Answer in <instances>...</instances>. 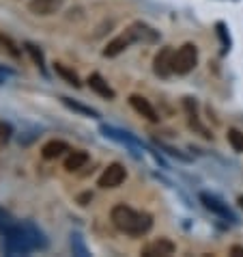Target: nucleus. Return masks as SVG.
<instances>
[{"label":"nucleus","mask_w":243,"mask_h":257,"mask_svg":"<svg viewBox=\"0 0 243 257\" xmlns=\"http://www.w3.org/2000/svg\"><path fill=\"white\" fill-rule=\"evenodd\" d=\"M183 108H185V115H188V123H190V127L192 130H196L198 134H202L204 139H211L213 134L206 130V127L200 123V117H198V110H196V102L192 97H185L183 99Z\"/></svg>","instance_id":"1a4fd4ad"},{"label":"nucleus","mask_w":243,"mask_h":257,"mask_svg":"<svg viewBox=\"0 0 243 257\" xmlns=\"http://www.w3.org/2000/svg\"><path fill=\"white\" fill-rule=\"evenodd\" d=\"M86 84H88V89L92 91V93H97L99 97H104V99H114V97H116L114 89L110 87L108 82H106V78L102 74H90Z\"/></svg>","instance_id":"9b49d317"},{"label":"nucleus","mask_w":243,"mask_h":257,"mask_svg":"<svg viewBox=\"0 0 243 257\" xmlns=\"http://www.w3.org/2000/svg\"><path fill=\"white\" fill-rule=\"evenodd\" d=\"M196 65H198V48H196V44H183L174 52V59H172L174 74L188 76L190 71H194Z\"/></svg>","instance_id":"f03ea898"},{"label":"nucleus","mask_w":243,"mask_h":257,"mask_svg":"<svg viewBox=\"0 0 243 257\" xmlns=\"http://www.w3.org/2000/svg\"><path fill=\"white\" fill-rule=\"evenodd\" d=\"M132 44H136L134 41V35L130 31H125V33H120L116 35L112 41H108V46L104 48V56H108V59H114V56H118L120 52H125L127 48H130Z\"/></svg>","instance_id":"6e6552de"},{"label":"nucleus","mask_w":243,"mask_h":257,"mask_svg":"<svg viewBox=\"0 0 243 257\" xmlns=\"http://www.w3.org/2000/svg\"><path fill=\"white\" fill-rule=\"evenodd\" d=\"M0 44L4 46V50L9 52L13 59H20V50H18V46H16V41H13L11 37H6V35H0Z\"/></svg>","instance_id":"412c9836"},{"label":"nucleus","mask_w":243,"mask_h":257,"mask_svg":"<svg viewBox=\"0 0 243 257\" xmlns=\"http://www.w3.org/2000/svg\"><path fill=\"white\" fill-rule=\"evenodd\" d=\"M200 201H202V205L206 210H211L213 214H218V216H222V218H230V220H234L232 218V214H230V210L226 208L224 203L220 201L218 197H213V195H209V192H200Z\"/></svg>","instance_id":"f8f14e48"},{"label":"nucleus","mask_w":243,"mask_h":257,"mask_svg":"<svg viewBox=\"0 0 243 257\" xmlns=\"http://www.w3.org/2000/svg\"><path fill=\"white\" fill-rule=\"evenodd\" d=\"M230 253H232V255H239V257H243V246H237V244H234V246L230 248Z\"/></svg>","instance_id":"b1692460"},{"label":"nucleus","mask_w":243,"mask_h":257,"mask_svg":"<svg viewBox=\"0 0 243 257\" xmlns=\"http://www.w3.org/2000/svg\"><path fill=\"white\" fill-rule=\"evenodd\" d=\"M226 137H228V143H230V147L234 149V152L243 154V132H239V130H234V127H230Z\"/></svg>","instance_id":"aec40b11"},{"label":"nucleus","mask_w":243,"mask_h":257,"mask_svg":"<svg viewBox=\"0 0 243 257\" xmlns=\"http://www.w3.org/2000/svg\"><path fill=\"white\" fill-rule=\"evenodd\" d=\"M13 137V127L6 121H0V145H6Z\"/></svg>","instance_id":"4be33fe9"},{"label":"nucleus","mask_w":243,"mask_h":257,"mask_svg":"<svg viewBox=\"0 0 243 257\" xmlns=\"http://www.w3.org/2000/svg\"><path fill=\"white\" fill-rule=\"evenodd\" d=\"M130 106L138 112L140 117H144L146 121H151V123H160V115H157V110L153 108V104L148 102V99L144 95H138V93H134L130 95Z\"/></svg>","instance_id":"423d86ee"},{"label":"nucleus","mask_w":243,"mask_h":257,"mask_svg":"<svg viewBox=\"0 0 243 257\" xmlns=\"http://www.w3.org/2000/svg\"><path fill=\"white\" fill-rule=\"evenodd\" d=\"M71 248H74V255H80V257H88L90 255L86 244L82 242L80 233H71Z\"/></svg>","instance_id":"6ab92c4d"},{"label":"nucleus","mask_w":243,"mask_h":257,"mask_svg":"<svg viewBox=\"0 0 243 257\" xmlns=\"http://www.w3.org/2000/svg\"><path fill=\"white\" fill-rule=\"evenodd\" d=\"M24 50L28 54H30V59H32V63L37 65L41 71L46 74V59H44V52L39 50V46H34V44H30V41H26L24 44Z\"/></svg>","instance_id":"a211bd4d"},{"label":"nucleus","mask_w":243,"mask_h":257,"mask_svg":"<svg viewBox=\"0 0 243 257\" xmlns=\"http://www.w3.org/2000/svg\"><path fill=\"white\" fill-rule=\"evenodd\" d=\"M9 76H13V71H11L9 67H2V65H0V84H2Z\"/></svg>","instance_id":"5701e85b"},{"label":"nucleus","mask_w":243,"mask_h":257,"mask_svg":"<svg viewBox=\"0 0 243 257\" xmlns=\"http://www.w3.org/2000/svg\"><path fill=\"white\" fill-rule=\"evenodd\" d=\"M127 31L134 35V41H140V44H155V41H160V33L144 22H134Z\"/></svg>","instance_id":"9d476101"},{"label":"nucleus","mask_w":243,"mask_h":257,"mask_svg":"<svg viewBox=\"0 0 243 257\" xmlns=\"http://www.w3.org/2000/svg\"><path fill=\"white\" fill-rule=\"evenodd\" d=\"M172 59H174V50L170 48V46L162 48L160 52L155 54V59H153V71H155V76H160V78H168L170 74H174Z\"/></svg>","instance_id":"20e7f679"},{"label":"nucleus","mask_w":243,"mask_h":257,"mask_svg":"<svg viewBox=\"0 0 243 257\" xmlns=\"http://www.w3.org/2000/svg\"><path fill=\"white\" fill-rule=\"evenodd\" d=\"M102 132L106 134V137L116 139V141H120V143H130V145H138V141H136L134 137H130V134L123 132V130H116V127H112V125H102Z\"/></svg>","instance_id":"f3484780"},{"label":"nucleus","mask_w":243,"mask_h":257,"mask_svg":"<svg viewBox=\"0 0 243 257\" xmlns=\"http://www.w3.org/2000/svg\"><path fill=\"white\" fill-rule=\"evenodd\" d=\"M65 5V0H30L28 3V11L32 16H39V18H48V16H54L58 13Z\"/></svg>","instance_id":"0eeeda50"},{"label":"nucleus","mask_w":243,"mask_h":257,"mask_svg":"<svg viewBox=\"0 0 243 257\" xmlns=\"http://www.w3.org/2000/svg\"><path fill=\"white\" fill-rule=\"evenodd\" d=\"M176 251V244L168 238H155L142 248V257H170Z\"/></svg>","instance_id":"39448f33"},{"label":"nucleus","mask_w":243,"mask_h":257,"mask_svg":"<svg viewBox=\"0 0 243 257\" xmlns=\"http://www.w3.org/2000/svg\"><path fill=\"white\" fill-rule=\"evenodd\" d=\"M65 152H71L65 141H50L41 147V156H44L46 160H56V158H60Z\"/></svg>","instance_id":"4468645a"},{"label":"nucleus","mask_w":243,"mask_h":257,"mask_svg":"<svg viewBox=\"0 0 243 257\" xmlns=\"http://www.w3.org/2000/svg\"><path fill=\"white\" fill-rule=\"evenodd\" d=\"M88 160H90V156L84 152V149H74V152H69L67 158H65V171H69V173L80 171V169L86 167Z\"/></svg>","instance_id":"ddd939ff"},{"label":"nucleus","mask_w":243,"mask_h":257,"mask_svg":"<svg viewBox=\"0 0 243 257\" xmlns=\"http://www.w3.org/2000/svg\"><path fill=\"white\" fill-rule=\"evenodd\" d=\"M239 203H241V208H243V197H239Z\"/></svg>","instance_id":"393cba45"},{"label":"nucleus","mask_w":243,"mask_h":257,"mask_svg":"<svg viewBox=\"0 0 243 257\" xmlns=\"http://www.w3.org/2000/svg\"><path fill=\"white\" fill-rule=\"evenodd\" d=\"M125 180H127L125 164L112 162V164H108V167L102 171V175H99V180H97V186L104 188V190H110V188H118Z\"/></svg>","instance_id":"7ed1b4c3"},{"label":"nucleus","mask_w":243,"mask_h":257,"mask_svg":"<svg viewBox=\"0 0 243 257\" xmlns=\"http://www.w3.org/2000/svg\"><path fill=\"white\" fill-rule=\"evenodd\" d=\"M110 220L120 233L132 235V238H138V235L148 233L151 231V227H153V216L151 214L134 210V208H130V205H125V203H116L110 210Z\"/></svg>","instance_id":"f257e3e1"},{"label":"nucleus","mask_w":243,"mask_h":257,"mask_svg":"<svg viewBox=\"0 0 243 257\" xmlns=\"http://www.w3.org/2000/svg\"><path fill=\"white\" fill-rule=\"evenodd\" d=\"M60 102L65 104L69 110H74V112H78V115H82V117H99L97 110H92L90 106H84V104L76 102V99H71V97H60Z\"/></svg>","instance_id":"dca6fc26"},{"label":"nucleus","mask_w":243,"mask_h":257,"mask_svg":"<svg viewBox=\"0 0 243 257\" xmlns=\"http://www.w3.org/2000/svg\"><path fill=\"white\" fill-rule=\"evenodd\" d=\"M54 71L58 74L62 80H65L67 84H71V87H82V82H80V78H78V74L71 67H67V65H62V63H54Z\"/></svg>","instance_id":"2eb2a0df"}]
</instances>
